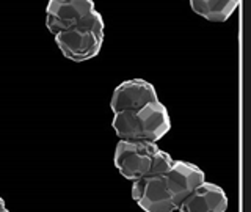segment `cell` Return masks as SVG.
Instances as JSON below:
<instances>
[{
  "instance_id": "cell-1",
  "label": "cell",
  "mask_w": 251,
  "mask_h": 212,
  "mask_svg": "<svg viewBox=\"0 0 251 212\" xmlns=\"http://www.w3.org/2000/svg\"><path fill=\"white\" fill-rule=\"evenodd\" d=\"M206 175L196 165L175 160L167 173L143 176L133 181L132 198L143 212H175L196 186L204 183Z\"/></svg>"
},
{
  "instance_id": "cell-2",
  "label": "cell",
  "mask_w": 251,
  "mask_h": 212,
  "mask_svg": "<svg viewBox=\"0 0 251 212\" xmlns=\"http://www.w3.org/2000/svg\"><path fill=\"white\" fill-rule=\"evenodd\" d=\"M112 128L120 140L157 143L168 133L171 120L167 107L160 101H155L140 110L113 115Z\"/></svg>"
},
{
  "instance_id": "cell-3",
  "label": "cell",
  "mask_w": 251,
  "mask_h": 212,
  "mask_svg": "<svg viewBox=\"0 0 251 212\" xmlns=\"http://www.w3.org/2000/svg\"><path fill=\"white\" fill-rule=\"evenodd\" d=\"M104 26V18L94 10L77 27L55 35V43L65 58L75 63L88 61L102 49Z\"/></svg>"
},
{
  "instance_id": "cell-4",
  "label": "cell",
  "mask_w": 251,
  "mask_h": 212,
  "mask_svg": "<svg viewBox=\"0 0 251 212\" xmlns=\"http://www.w3.org/2000/svg\"><path fill=\"white\" fill-rule=\"evenodd\" d=\"M159 149L160 148L151 141L120 140L115 149V167L123 178L133 183L151 173Z\"/></svg>"
},
{
  "instance_id": "cell-5",
  "label": "cell",
  "mask_w": 251,
  "mask_h": 212,
  "mask_svg": "<svg viewBox=\"0 0 251 212\" xmlns=\"http://www.w3.org/2000/svg\"><path fill=\"white\" fill-rule=\"evenodd\" d=\"M94 10L91 0H50L46 8V27L55 36L77 27Z\"/></svg>"
},
{
  "instance_id": "cell-6",
  "label": "cell",
  "mask_w": 251,
  "mask_h": 212,
  "mask_svg": "<svg viewBox=\"0 0 251 212\" xmlns=\"http://www.w3.org/2000/svg\"><path fill=\"white\" fill-rule=\"evenodd\" d=\"M155 101H159V98L151 82L143 79H130V80L121 82L115 88L110 99V108L113 115H116L121 112L140 110Z\"/></svg>"
},
{
  "instance_id": "cell-7",
  "label": "cell",
  "mask_w": 251,
  "mask_h": 212,
  "mask_svg": "<svg viewBox=\"0 0 251 212\" xmlns=\"http://www.w3.org/2000/svg\"><path fill=\"white\" fill-rule=\"evenodd\" d=\"M227 196L223 188L204 181L185 196L177 208L179 212H226Z\"/></svg>"
},
{
  "instance_id": "cell-8",
  "label": "cell",
  "mask_w": 251,
  "mask_h": 212,
  "mask_svg": "<svg viewBox=\"0 0 251 212\" xmlns=\"http://www.w3.org/2000/svg\"><path fill=\"white\" fill-rule=\"evenodd\" d=\"M190 6L195 14L201 16L209 22H226L232 13L240 6L237 0H192Z\"/></svg>"
},
{
  "instance_id": "cell-9",
  "label": "cell",
  "mask_w": 251,
  "mask_h": 212,
  "mask_svg": "<svg viewBox=\"0 0 251 212\" xmlns=\"http://www.w3.org/2000/svg\"><path fill=\"white\" fill-rule=\"evenodd\" d=\"M5 211H8V209H6V206H5L3 198H2V196H0V212H5Z\"/></svg>"
}]
</instances>
